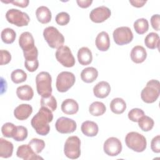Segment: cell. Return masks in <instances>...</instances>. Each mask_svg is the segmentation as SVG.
I'll return each mask as SVG.
<instances>
[{
	"instance_id": "cell-1",
	"label": "cell",
	"mask_w": 160,
	"mask_h": 160,
	"mask_svg": "<svg viewBox=\"0 0 160 160\" xmlns=\"http://www.w3.org/2000/svg\"><path fill=\"white\" fill-rule=\"evenodd\" d=\"M52 119L53 114L52 111L46 107H41L32 118L31 124L37 134L41 136H46L50 131L49 124Z\"/></svg>"
},
{
	"instance_id": "cell-2",
	"label": "cell",
	"mask_w": 160,
	"mask_h": 160,
	"mask_svg": "<svg viewBox=\"0 0 160 160\" xmlns=\"http://www.w3.org/2000/svg\"><path fill=\"white\" fill-rule=\"evenodd\" d=\"M52 78L50 74L46 71L39 72L36 77V89L41 98H48L52 95Z\"/></svg>"
},
{
	"instance_id": "cell-3",
	"label": "cell",
	"mask_w": 160,
	"mask_h": 160,
	"mask_svg": "<svg viewBox=\"0 0 160 160\" xmlns=\"http://www.w3.org/2000/svg\"><path fill=\"white\" fill-rule=\"evenodd\" d=\"M160 94V82L158 80L151 79L146 83V86L141 92V98L146 103L154 102Z\"/></svg>"
},
{
	"instance_id": "cell-4",
	"label": "cell",
	"mask_w": 160,
	"mask_h": 160,
	"mask_svg": "<svg viewBox=\"0 0 160 160\" xmlns=\"http://www.w3.org/2000/svg\"><path fill=\"white\" fill-rule=\"evenodd\" d=\"M125 143L131 149L137 152H143L147 146L146 138L138 132H129L125 137Z\"/></svg>"
},
{
	"instance_id": "cell-5",
	"label": "cell",
	"mask_w": 160,
	"mask_h": 160,
	"mask_svg": "<svg viewBox=\"0 0 160 160\" xmlns=\"http://www.w3.org/2000/svg\"><path fill=\"white\" fill-rule=\"evenodd\" d=\"M43 37L51 48H59L63 46L64 38L63 35L54 26H48L43 31Z\"/></svg>"
},
{
	"instance_id": "cell-6",
	"label": "cell",
	"mask_w": 160,
	"mask_h": 160,
	"mask_svg": "<svg viewBox=\"0 0 160 160\" xmlns=\"http://www.w3.org/2000/svg\"><path fill=\"white\" fill-rule=\"evenodd\" d=\"M65 156L71 159H78L81 155V140L76 136L68 138L64 146Z\"/></svg>"
},
{
	"instance_id": "cell-7",
	"label": "cell",
	"mask_w": 160,
	"mask_h": 160,
	"mask_svg": "<svg viewBox=\"0 0 160 160\" xmlns=\"http://www.w3.org/2000/svg\"><path fill=\"white\" fill-rule=\"evenodd\" d=\"M6 18L9 23L18 27L28 26L30 21V18L27 13L17 9H9L6 13Z\"/></svg>"
},
{
	"instance_id": "cell-8",
	"label": "cell",
	"mask_w": 160,
	"mask_h": 160,
	"mask_svg": "<svg viewBox=\"0 0 160 160\" xmlns=\"http://www.w3.org/2000/svg\"><path fill=\"white\" fill-rule=\"evenodd\" d=\"M76 78L72 72L62 71L57 76L56 82V89L60 92H65L74 84Z\"/></svg>"
},
{
	"instance_id": "cell-9",
	"label": "cell",
	"mask_w": 160,
	"mask_h": 160,
	"mask_svg": "<svg viewBox=\"0 0 160 160\" xmlns=\"http://www.w3.org/2000/svg\"><path fill=\"white\" fill-rule=\"evenodd\" d=\"M55 56L57 61L66 68H71L75 64V59L70 48L67 46H61L58 48Z\"/></svg>"
},
{
	"instance_id": "cell-10",
	"label": "cell",
	"mask_w": 160,
	"mask_h": 160,
	"mask_svg": "<svg viewBox=\"0 0 160 160\" xmlns=\"http://www.w3.org/2000/svg\"><path fill=\"white\" fill-rule=\"evenodd\" d=\"M115 43L119 46L130 43L133 39V34L131 29L127 26H121L115 29L112 33Z\"/></svg>"
},
{
	"instance_id": "cell-11",
	"label": "cell",
	"mask_w": 160,
	"mask_h": 160,
	"mask_svg": "<svg viewBox=\"0 0 160 160\" xmlns=\"http://www.w3.org/2000/svg\"><path fill=\"white\" fill-rule=\"evenodd\" d=\"M55 128L59 133L70 134L76 131L77 124L76 121L72 119L66 117H60L55 123Z\"/></svg>"
},
{
	"instance_id": "cell-12",
	"label": "cell",
	"mask_w": 160,
	"mask_h": 160,
	"mask_svg": "<svg viewBox=\"0 0 160 160\" xmlns=\"http://www.w3.org/2000/svg\"><path fill=\"white\" fill-rule=\"evenodd\" d=\"M122 143L121 141L115 137L108 138L103 145L104 152L109 156H116L122 151Z\"/></svg>"
},
{
	"instance_id": "cell-13",
	"label": "cell",
	"mask_w": 160,
	"mask_h": 160,
	"mask_svg": "<svg viewBox=\"0 0 160 160\" xmlns=\"http://www.w3.org/2000/svg\"><path fill=\"white\" fill-rule=\"evenodd\" d=\"M111 15L109 8L104 6H101L91 10L89 14V18L91 21L95 23H101L108 19Z\"/></svg>"
},
{
	"instance_id": "cell-14",
	"label": "cell",
	"mask_w": 160,
	"mask_h": 160,
	"mask_svg": "<svg viewBox=\"0 0 160 160\" xmlns=\"http://www.w3.org/2000/svg\"><path fill=\"white\" fill-rule=\"evenodd\" d=\"M16 156L24 160L43 159L42 158L34 152L28 144H22L18 148Z\"/></svg>"
},
{
	"instance_id": "cell-15",
	"label": "cell",
	"mask_w": 160,
	"mask_h": 160,
	"mask_svg": "<svg viewBox=\"0 0 160 160\" xmlns=\"http://www.w3.org/2000/svg\"><path fill=\"white\" fill-rule=\"evenodd\" d=\"M19 45L23 52L28 51L35 47L34 38L31 33L26 31L23 32L19 38Z\"/></svg>"
},
{
	"instance_id": "cell-16",
	"label": "cell",
	"mask_w": 160,
	"mask_h": 160,
	"mask_svg": "<svg viewBox=\"0 0 160 160\" xmlns=\"http://www.w3.org/2000/svg\"><path fill=\"white\" fill-rule=\"evenodd\" d=\"M32 112V107L29 104H21L14 110V117L20 121L27 119Z\"/></svg>"
},
{
	"instance_id": "cell-17",
	"label": "cell",
	"mask_w": 160,
	"mask_h": 160,
	"mask_svg": "<svg viewBox=\"0 0 160 160\" xmlns=\"http://www.w3.org/2000/svg\"><path fill=\"white\" fill-rule=\"evenodd\" d=\"M111 92L110 84L104 81L97 83L93 88V93L96 98L103 99L106 98Z\"/></svg>"
},
{
	"instance_id": "cell-18",
	"label": "cell",
	"mask_w": 160,
	"mask_h": 160,
	"mask_svg": "<svg viewBox=\"0 0 160 160\" xmlns=\"http://www.w3.org/2000/svg\"><path fill=\"white\" fill-rule=\"evenodd\" d=\"M130 57L132 62L139 64L143 62L147 58V52L142 46H136L131 49Z\"/></svg>"
},
{
	"instance_id": "cell-19",
	"label": "cell",
	"mask_w": 160,
	"mask_h": 160,
	"mask_svg": "<svg viewBox=\"0 0 160 160\" xmlns=\"http://www.w3.org/2000/svg\"><path fill=\"white\" fill-rule=\"evenodd\" d=\"M96 48L100 51H106L110 47V39L109 34L106 31L99 32L95 40Z\"/></svg>"
},
{
	"instance_id": "cell-20",
	"label": "cell",
	"mask_w": 160,
	"mask_h": 160,
	"mask_svg": "<svg viewBox=\"0 0 160 160\" xmlns=\"http://www.w3.org/2000/svg\"><path fill=\"white\" fill-rule=\"evenodd\" d=\"M81 130L85 136L94 137L98 134L99 128L97 123L95 122L92 121H86L82 123Z\"/></svg>"
},
{
	"instance_id": "cell-21",
	"label": "cell",
	"mask_w": 160,
	"mask_h": 160,
	"mask_svg": "<svg viewBox=\"0 0 160 160\" xmlns=\"http://www.w3.org/2000/svg\"><path fill=\"white\" fill-rule=\"evenodd\" d=\"M62 111L68 115L75 114L79 110V105L76 101L73 99H66L61 104Z\"/></svg>"
},
{
	"instance_id": "cell-22",
	"label": "cell",
	"mask_w": 160,
	"mask_h": 160,
	"mask_svg": "<svg viewBox=\"0 0 160 160\" xmlns=\"http://www.w3.org/2000/svg\"><path fill=\"white\" fill-rule=\"evenodd\" d=\"M78 60L80 64L86 66L91 63L92 54L91 51L87 47H82L78 51Z\"/></svg>"
},
{
	"instance_id": "cell-23",
	"label": "cell",
	"mask_w": 160,
	"mask_h": 160,
	"mask_svg": "<svg viewBox=\"0 0 160 160\" xmlns=\"http://www.w3.org/2000/svg\"><path fill=\"white\" fill-rule=\"evenodd\" d=\"M36 16L39 22L42 24L49 22L52 18L51 12L49 9L44 6H39L36 10Z\"/></svg>"
},
{
	"instance_id": "cell-24",
	"label": "cell",
	"mask_w": 160,
	"mask_h": 160,
	"mask_svg": "<svg viewBox=\"0 0 160 160\" xmlns=\"http://www.w3.org/2000/svg\"><path fill=\"white\" fill-rule=\"evenodd\" d=\"M16 95L22 101H30L34 96V91L31 86L28 84L19 86L16 89Z\"/></svg>"
},
{
	"instance_id": "cell-25",
	"label": "cell",
	"mask_w": 160,
	"mask_h": 160,
	"mask_svg": "<svg viewBox=\"0 0 160 160\" xmlns=\"http://www.w3.org/2000/svg\"><path fill=\"white\" fill-rule=\"evenodd\" d=\"M98 76V70L93 67H88L84 68L81 72V78L86 83H91L94 82Z\"/></svg>"
},
{
	"instance_id": "cell-26",
	"label": "cell",
	"mask_w": 160,
	"mask_h": 160,
	"mask_svg": "<svg viewBox=\"0 0 160 160\" xmlns=\"http://www.w3.org/2000/svg\"><path fill=\"white\" fill-rule=\"evenodd\" d=\"M14 146L11 142L1 138H0V157L8 158L12 155Z\"/></svg>"
},
{
	"instance_id": "cell-27",
	"label": "cell",
	"mask_w": 160,
	"mask_h": 160,
	"mask_svg": "<svg viewBox=\"0 0 160 160\" xmlns=\"http://www.w3.org/2000/svg\"><path fill=\"white\" fill-rule=\"evenodd\" d=\"M110 109L111 111L116 114H121L124 112L126 109V103L125 101L121 98H116L110 102Z\"/></svg>"
},
{
	"instance_id": "cell-28",
	"label": "cell",
	"mask_w": 160,
	"mask_h": 160,
	"mask_svg": "<svg viewBox=\"0 0 160 160\" xmlns=\"http://www.w3.org/2000/svg\"><path fill=\"white\" fill-rule=\"evenodd\" d=\"M144 44L146 46L151 49L158 48L159 46V36L158 34L151 32H149L144 39Z\"/></svg>"
},
{
	"instance_id": "cell-29",
	"label": "cell",
	"mask_w": 160,
	"mask_h": 160,
	"mask_svg": "<svg viewBox=\"0 0 160 160\" xmlns=\"http://www.w3.org/2000/svg\"><path fill=\"white\" fill-rule=\"evenodd\" d=\"M106 108L104 104L100 101H94L89 107V113L94 116H100L104 114Z\"/></svg>"
},
{
	"instance_id": "cell-30",
	"label": "cell",
	"mask_w": 160,
	"mask_h": 160,
	"mask_svg": "<svg viewBox=\"0 0 160 160\" xmlns=\"http://www.w3.org/2000/svg\"><path fill=\"white\" fill-rule=\"evenodd\" d=\"M134 29L139 34H143L148 31L149 22L145 18H139L134 22Z\"/></svg>"
},
{
	"instance_id": "cell-31",
	"label": "cell",
	"mask_w": 160,
	"mask_h": 160,
	"mask_svg": "<svg viewBox=\"0 0 160 160\" xmlns=\"http://www.w3.org/2000/svg\"><path fill=\"white\" fill-rule=\"evenodd\" d=\"M1 37L3 42L9 44L14 41L16 37V33L13 29L7 28L1 31Z\"/></svg>"
},
{
	"instance_id": "cell-32",
	"label": "cell",
	"mask_w": 160,
	"mask_h": 160,
	"mask_svg": "<svg viewBox=\"0 0 160 160\" xmlns=\"http://www.w3.org/2000/svg\"><path fill=\"white\" fill-rule=\"evenodd\" d=\"M138 122V126L140 128V129L144 131V132H148L151 131L154 124V120L146 115H144Z\"/></svg>"
},
{
	"instance_id": "cell-33",
	"label": "cell",
	"mask_w": 160,
	"mask_h": 160,
	"mask_svg": "<svg viewBox=\"0 0 160 160\" xmlns=\"http://www.w3.org/2000/svg\"><path fill=\"white\" fill-rule=\"evenodd\" d=\"M11 79L15 84H19L27 79V74L21 69L14 70L11 74Z\"/></svg>"
},
{
	"instance_id": "cell-34",
	"label": "cell",
	"mask_w": 160,
	"mask_h": 160,
	"mask_svg": "<svg viewBox=\"0 0 160 160\" xmlns=\"http://www.w3.org/2000/svg\"><path fill=\"white\" fill-rule=\"evenodd\" d=\"M29 147L36 154H39L45 148V142L42 139L38 138H32L28 143Z\"/></svg>"
},
{
	"instance_id": "cell-35",
	"label": "cell",
	"mask_w": 160,
	"mask_h": 160,
	"mask_svg": "<svg viewBox=\"0 0 160 160\" xmlns=\"http://www.w3.org/2000/svg\"><path fill=\"white\" fill-rule=\"evenodd\" d=\"M41 107H46L53 112L57 108V101L56 98L52 95L48 98H41Z\"/></svg>"
},
{
	"instance_id": "cell-36",
	"label": "cell",
	"mask_w": 160,
	"mask_h": 160,
	"mask_svg": "<svg viewBox=\"0 0 160 160\" xmlns=\"http://www.w3.org/2000/svg\"><path fill=\"white\" fill-rule=\"evenodd\" d=\"M16 130V126L11 122L4 124L1 128L2 135L6 138H13Z\"/></svg>"
},
{
	"instance_id": "cell-37",
	"label": "cell",
	"mask_w": 160,
	"mask_h": 160,
	"mask_svg": "<svg viewBox=\"0 0 160 160\" xmlns=\"http://www.w3.org/2000/svg\"><path fill=\"white\" fill-rule=\"evenodd\" d=\"M28 132L26 127L23 126H16V130L13 136V139L16 141H23L28 137Z\"/></svg>"
},
{
	"instance_id": "cell-38",
	"label": "cell",
	"mask_w": 160,
	"mask_h": 160,
	"mask_svg": "<svg viewBox=\"0 0 160 160\" xmlns=\"http://www.w3.org/2000/svg\"><path fill=\"white\" fill-rule=\"evenodd\" d=\"M144 115H145L144 112L139 108H133L128 114V118L132 122H138Z\"/></svg>"
},
{
	"instance_id": "cell-39",
	"label": "cell",
	"mask_w": 160,
	"mask_h": 160,
	"mask_svg": "<svg viewBox=\"0 0 160 160\" xmlns=\"http://www.w3.org/2000/svg\"><path fill=\"white\" fill-rule=\"evenodd\" d=\"M56 22L60 26L67 25L70 21V16L66 12H59L55 18Z\"/></svg>"
},
{
	"instance_id": "cell-40",
	"label": "cell",
	"mask_w": 160,
	"mask_h": 160,
	"mask_svg": "<svg viewBox=\"0 0 160 160\" xmlns=\"http://www.w3.org/2000/svg\"><path fill=\"white\" fill-rule=\"evenodd\" d=\"M151 150L156 153L160 152V136L157 135L154 137L151 141Z\"/></svg>"
},
{
	"instance_id": "cell-41",
	"label": "cell",
	"mask_w": 160,
	"mask_h": 160,
	"mask_svg": "<svg viewBox=\"0 0 160 160\" xmlns=\"http://www.w3.org/2000/svg\"><path fill=\"white\" fill-rule=\"evenodd\" d=\"M11 60V55L10 52L4 49L1 50V62L0 64L1 66L8 64Z\"/></svg>"
},
{
	"instance_id": "cell-42",
	"label": "cell",
	"mask_w": 160,
	"mask_h": 160,
	"mask_svg": "<svg viewBox=\"0 0 160 160\" xmlns=\"http://www.w3.org/2000/svg\"><path fill=\"white\" fill-rule=\"evenodd\" d=\"M151 24L152 28L158 31H159V24H160V16L159 14H154L151 18Z\"/></svg>"
},
{
	"instance_id": "cell-43",
	"label": "cell",
	"mask_w": 160,
	"mask_h": 160,
	"mask_svg": "<svg viewBox=\"0 0 160 160\" xmlns=\"http://www.w3.org/2000/svg\"><path fill=\"white\" fill-rule=\"evenodd\" d=\"M1 1L2 2L4 3H12V4H14V6L20 7V8H26L29 3V0H12V1H4L3 0H1Z\"/></svg>"
},
{
	"instance_id": "cell-44",
	"label": "cell",
	"mask_w": 160,
	"mask_h": 160,
	"mask_svg": "<svg viewBox=\"0 0 160 160\" xmlns=\"http://www.w3.org/2000/svg\"><path fill=\"white\" fill-rule=\"evenodd\" d=\"M78 5L81 8H87L89 7L92 3V0H77Z\"/></svg>"
},
{
	"instance_id": "cell-45",
	"label": "cell",
	"mask_w": 160,
	"mask_h": 160,
	"mask_svg": "<svg viewBox=\"0 0 160 160\" xmlns=\"http://www.w3.org/2000/svg\"><path fill=\"white\" fill-rule=\"evenodd\" d=\"M146 1H140V0H134V1H129V3L131 5L136 8H141L146 3Z\"/></svg>"
}]
</instances>
